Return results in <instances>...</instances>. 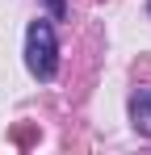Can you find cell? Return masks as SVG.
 <instances>
[{"mask_svg":"<svg viewBox=\"0 0 151 155\" xmlns=\"http://www.w3.org/2000/svg\"><path fill=\"white\" fill-rule=\"evenodd\" d=\"M130 122H134L139 134L151 138V92H134L130 97Z\"/></svg>","mask_w":151,"mask_h":155,"instance_id":"obj_2","label":"cell"},{"mask_svg":"<svg viewBox=\"0 0 151 155\" xmlns=\"http://www.w3.org/2000/svg\"><path fill=\"white\" fill-rule=\"evenodd\" d=\"M147 13H151V4H147Z\"/></svg>","mask_w":151,"mask_h":155,"instance_id":"obj_4","label":"cell"},{"mask_svg":"<svg viewBox=\"0 0 151 155\" xmlns=\"http://www.w3.org/2000/svg\"><path fill=\"white\" fill-rule=\"evenodd\" d=\"M25 67L42 84H50L59 76V38H55L50 21H29L25 25Z\"/></svg>","mask_w":151,"mask_h":155,"instance_id":"obj_1","label":"cell"},{"mask_svg":"<svg viewBox=\"0 0 151 155\" xmlns=\"http://www.w3.org/2000/svg\"><path fill=\"white\" fill-rule=\"evenodd\" d=\"M42 4H46V13L55 17V21H63V17H67V0H42Z\"/></svg>","mask_w":151,"mask_h":155,"instance_id":"obj_3","label":"cell"}]
</instances>
